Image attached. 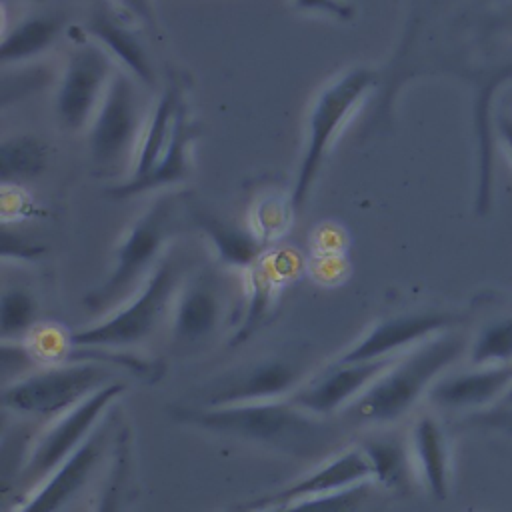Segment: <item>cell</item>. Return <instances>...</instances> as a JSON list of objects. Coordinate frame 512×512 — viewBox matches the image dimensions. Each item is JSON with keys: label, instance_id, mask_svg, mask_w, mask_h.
I'll use <instances>...</instances> for the list:
<instances>
[{"label": "cell", "instance_id": "obj_7", "mask_svg": "<svg viewBox=\"0 0 512 512\" xmlns=\"http://www.w3.org/2000/svg\"><path fill=\"white\" fill-rule=\"evenodd\" d=\"M112 366L78 360L50 364L2 386V406L22 416L58 418L116 378Z\"/></svg>", "mask_w": 512, "mask_h": 512}, {"label": "cell", "instance_id": "obj_19", "mask_svg": "<svg viewBox=\"0 0 512 512\" xmlns=\"http://www.w3.org/2000/svg\"><path fill=\"white\" fill-rule=\"evenodd\" d=\"M408 448L420 484L436 500H446L452 484V452L442 422L422 414L410 428Z\"/></svg>", "mask_w": 512, "mask_h": 512}, {"label": "cell", "instance_id": "obj_31", "mask_svg": "<svg viewBox=\"0 0 512 512\" xmlns=\"http://www.w3.org/2000/svg\"><path fill=\"white\" fill-rule=\"evenodd\" d=\"M46 252V248L34 240H30L28 236L10 230L8 224L2 226V258L4 260H38L42 254Z\"/></svg>", "mask_w": 512, "mask_h": 512}, {"label": "cell", "instance_id": "obj_29", "mask_svg": "<svg viewBox=\"0 0 512 512\" xmlns=\"http://www.w3.org/2000/svg\"><path fill=\"white\" fill-rule=\"evenodd\" d=\"M370 484L364 482L358 486H352L348 490L322 496V498H308V500H294L278 506H268L260 510H238L234 508L232 512H358L364 500L370 494Z\"/></svg>", "mask_w": 512, "mask_h": 512}, {"label": "cell", "instance_id": "obj_17", "mask_svg": "<svg viewBox=\"0 0 512 512\" xmlns=\"http://www.w3.org/2000/svg\"><path fill=\"white\" fill-rule=\"evenodd\" d=\"M298 272V258L290 252H276L246 270V304L230 338L232 346L246 342L272 314L282 286Z\"/></svg>", "mask_w": 512, "mask_h": 512}, {"label": "cell", "instance_id": "obj_13", "mask_svg": "<svg viewBox=\"0 0 512 512\" xmlns=\"http://www.w3.org/2000/svg\"><path fill=\"white\" fill-rule=\"evenodd\" d=\"M364 482H372L370 464L360 446H350L340 452H334L322 464L308 470L304 476L286 484L284 488L240 504L238 510H260L294 500L322 498Z\"/></svg>", "mask_w": 512, "mask_h": 512}, {"label": "cell", "instance_id": "obj_28", "mask_svg": "<svg viewBox=\"0 0 512 512\" xmlns=\"http://www.w3.org/2000/svg\"><path fill=\"white\" fill-rule=\"evenodd\" d=\"M38 304L36 298L20 286L6 288L0 304V334L2 340H18L30 336L36 328Z\"/></svg>", "mask_w": 512, "mask_h": 512}, {"label": "cell", "instance_id": "obj_6", "mask_svg": "<svg viewBox=\"0 0 512 512\" xmlns=\"http://www.w3.org/2000/svg\"><path fill=\"white\" fill-rule=\"evenodd\" d=\"M374 84L376 74L370 68L354 66L332 80L316 96L308 114L306 146L290 192L294 210H300L306 204L334 138L366 98V94L374 88Z\"/></svg>", "mask_w": 512, "mask_h": 512}, {"label": "cell", "instance_id": "obj_21", "mask_svg": "<svg viewBox=\"0 0 512 512\" xmlns=\"http://www.w3.org/2000/svg\"><path fill=\"white\" fill-rule=\"evenodd\" d=\"M188 212L194 224L206 234V238H210L222 264L248 270L262 258L266 246L250 230H242L228 220H222L216 214L192 204H188Z\"/></svg>", "mask_w": 512, "mask_h": 512}, {"label": "cell", "instance_id": "obj_27", "mask_svg": "<svg viewBox=\"0 0 512 512\" xmlns=\"http://www.w3.org/2000/svg\"><path fill=\"white\" fill-rule=\"evenodd\" d=\"M468 362L474 366L512 364V316L486 322L468 344Z\"/></svg>", "mask_w": 512, "mask_h": 512}, {"label": "cell", "instance_id": "obj_9", "mask_svg": "<svg viewBox=\"0 0 512 512\" xmlns=\"http://www.w3.org/2000/svg\"><path fill=\"white\" fill-rule=\"evenodd\" d=\"M114 72L112 56L96 40L72 50L56 92L58 120L66 130L90 128Z\"/></svg>", "mask_w": 512, "mask_h": 512}, {"label": "cell", "instance_id": "obj_14", "mask_svg": "<svg viewBox=\"0 0 512 512\" xmlns=\"http://www.w3.org/2000/svg\"><path fill=\"white\" fill-rule=\"evenodd\" d=\"M302 374L304 368L290 360H262L210 384L198 404L228 406L290 398L292 392L302 386Z\"/></svg>", "mask_w": 512, "mask_h": 512}, {"label": "cell", "instance_id": "obj_2", "mask_svg": "<svg viewBox=\"0 0 512 512\" xmlns=\"http://www.w3.org/2000/svg\"><path fill=\"white\" fill-rule=\"evenodd\" d=\"M466 350L464 336L454 332V328L420 342L390 364L346 408L348 418L354 424H390L400 420Z\"/></svg>", "mask_w": 512, "mask_h": 512}, {"label": "cell", "instance_id": "obj_35", "mask_svg": "<svg viewBox=\"0 0 512 512\" xmlns=\"http://www.w3.org/2000/svg\"><path fill=\"white\" fill-rule=\"evenodd\" d=\"M498 132H500L502 140L506 142L508 152L512 154V116H508V114L498 116Z\"/></svg>", "mask_w": 512, "mask_h": 512}, {"label": "cell", "instance_id": "obj_11", "mask_svg": "<svg viewBox=\"0 0 512 512\" xmlns=\"http://www.w3.org/2000/svg\"><path fill=\"white\" fill-rule=\"evenodd\" d=\"M458 316L448 310H418L388 316L372 324L352 346H348L336 360L360 362L400 356L420 342L452 330Z\"/></svg>", "mask_w": 512, "mask_h": 512}, {"label": "cell", "instance_id": "obj_8", "mask_svg": "<svg viewBox=\"0 0 512 512\" xmlns=\"http://www.w3.org/2000/svg\"><path fill=\"white\" fill-rule=\"evenodd\" d=\"M138 84L126 70H116L88 128L92 160L108 174L138 148L146 124Z\"/></svg>", "mask_w": 512, "mask_h": 512}, {"label": "cell", "instance_id": "obj_22", "mask_svg": "<svg viewBox=\"0 0 512 512\" xmlns=\"http://www.w3.org/2000/svg\"><path fill=\"white\" fill-rule=\"evenodd\" d=\"M182 102H184V98H182L180 84L170 82L162 90L158 102L154 104V108L144 124L138 148L134 152L130 176L124 180H140L154 168V164L158 162V158L162 156V152L170 140L172 126H174V120H176V114H178V108Z\"/></svg>", "mask_w": 512, "mask_h": 512}, {"label": "cell", "instance_id": "obj_3", "mask_svg": "<svg viewBox=\"0 0 512 512\" xmlns=\"http://www.w3.org/2000/svg\"><path fill=\"white\" fill-rule=\"evenodd\" d=\"M176 212V196H158L144 214L126 230L116 246L114 266L100 286L84 296V308L92 314H108L124 304L160 264L158 256L166 244Z\"/></svg>", "mask_w": 512, "mask_h": 512}, {"label": "cell", "instance_id": "obj_34", "mask_svg": "<svg viewBox=\"0 0 512 512\" xmlns=\"http://www.w3.org/2000/svg\"><path fill=\"white\" fill-rule=\"evenodd\" d=\"M126 14H130L134 20L142 22L144 26L154 28L156 16L152 8V0H114Z\"/></svg>", "mask_w": 512, "mask_h": 512}, {"label": "cell", "instance_id": "obj_15", "mask_svg": "<svg viewBox=\"0 0 512 512\" xmlns=\"http://www.w3.org/2000/svg\"><path fill=\"white\" fill-rule=\"evenodd\" d=\"M512 386V364L474 366L442 374L428 390L432 406L450 412H480L502 402Z\"/></svg>", "mask_w": 512, "mask_h": 512}, {"label": "cell", "instance_id": "obj_18", "mask_svg": "<svg viewBox=\"0 0 512 512\" xmlns=\"http://www.w3.org/2000/svg\"><path fill=\"white\" fill-rule=\"evenodd\" d=\"M198 134H200V128L190 118L186 102H182L172 126L170 140L162 156L154 164V168L140 180H122L118 184L108 186L106 194L110 198H132L142 192L158 190L184 180L190 172V152Z\"/></svg>", "mask_w": 512, "mask_h": 512}, {"label": "cell", "instance_id": "obj_12", "mask_svg": "<svg viewBox=\"0 0 512 512\" xmlns=\"http://www.w3.org/2000/svg\"><path fill=\"white\" fill-rule=\"evenodd\" d=\"M400 356L360 362L334 360L318 376L294 390L290 400L314 416L328 418L336 410L348 408L358 396H362L366 388Z\"/></svg>", "mask_w": 512, "mask_h": 512}, {"label": "cell", "instance_id": "obj_5", "mask_svg": "<svg viewBox=\"0 0 512 512\" xmlns=\"http://www.w3.org/2000/svg\"><path fill=\"white\" fill-rule=\"evenodd\" d=\"M126 388L128 386L122 380L110 382L72 410L52 418L50 426L28 442L22 466L10 486L14 492V504L26 498L54 468H58L80 448V444L90 436V432L104 418L110 406H114V402L126 392Z\"/></svg>", "mask_w": 512, "mask_h": 512}, {"label": "cell", "instance_id": "obj_33", "mask_svg": "<svg viewBox=\"0 0 512 512\" xmlns=\"http://www.w3.org/2000/svg\"><path fill=\"white\" fill-rule=\"evenodd\" d=\"M294 6L300 10L322 12L332 18H338V20L354 18V6L346 0H294Z\"/></svg>", "mask_w": 512, "mask_h": 512}, {"label": "cell", "instance_id": "obj_32", "mask_svg": "<svg viewBox=\"0 0 512 512\" xmlns=\"http://www.w3.org/2000/svg\"><path fill=\"white\" fill-rule=\"evenodd\" d=\"M466 424L484 428V430H496L506 436H512V406L496 404L492 408L466 414Z\"/></svg>", "mask_w": 512, "mask_h": 512}, {"label": "cell", "instance_id": "obj_26", "mask_svg": "<svg viewBox=\"0 0 512 512\" xmlns=\"http://www.w3.org/2000/svg\"><path fill=\"white\" fill-rule=\"evenodd\" d=\"M46 166V146L34 136H14L0 146L2 184L38 176Z\"/></svg>", "mask_w": 512, "mask_h": 512}, {"label": "cell", "instance_id": "obj_20", "mask_svg": "<svg viewBox=\"0 0 512 512\" xmlns=\"http://www.w3.org/2000/svg\"><path fill=\"white\" fill-rule=\"evenodd\" d=\"M88 34L114 56L122 70L132 74L140 84L154 86L156 74L138 36L106 6H98L88 22Z\"/></svg>", "mask_w": 512, "mask_h": 512}, {"label": "cell", "instance_id": "obj_24", "mask_svg": "<svg viewBox=\"0 0 512 512\" xmlns=\"http://www.w3.org/2000/svg\"><path fill=\"white\" fill-rule=\"evenodd\" d=\"M370 464L372 482L392 492H406L416 480L408 440L394 436H372L358 444Z\"/></svg>", "mask_w": 512, "mask_h": 512}, {"label": "cell", "instance_id": "obj_1", "mask_svg": "<svg viewBox=\"0 0 512 512\" xmlns=\"http://www.w3.org/2000/svg\"><path fill=\"white\" fill-rule=\"evenodd\" d=\"M168 414L182 426L254 442L298 458L322 456L338 442V430L328 418L306 412L290 398L228 406L174 404Z\"/></svg>", "mask_w": 512, "mask_h": 512}, {"label": "cell", "instance_id": "obj_23", "mask_svg": "<svg viewBox=\"0 0 512 512\" xmlns=\"http://www.w3.org/2000/svg\"><path fill=\"white\" fill-rule=\"evenodd\" d=\"M134 498V450L128 424H120L104 480L90 512H128Z\"/></svg>", "mask_w": 512, "mask_h": 512}, {"label": "cell", "instance_id": "obj_4", "mask_svg": "<svg viewBox=\"0 0 512 512\" xmlns=\"http://www.w3.org/2000/svg\"><path fill=\"white\" fill-rule=\"evenodd\" d=\"M180 290V264L164 258L146 282L118 308L104 314L100 322L70 332L76 346L126 350L144 342L166 318Z\"/></svg>", "mask_w": 512, "mask_h": 512}, {"label": "cell", "instance_id": "obj_30", "mask_svg": "<svg viewBox=\"0 0 512 512\" xmlns=\"http://www.w3.org/2000/svg\"><path fill=\"white\" fill-rule=\"evenodd\" d=\"M294 206L290 196H266L256 204L250 218V232L266 246L290 226V214Z\"/></svg>", "mask_w": 512, "mask_h": 512}, {"label": "cell", "instance_id": "obj_25", "mask_svg": "<svg viewBox=\"0 0 512 512\" xmlns=\"http://www.w3.org/2000/svg\"><path fill=\"white\" fill-rule=\"evenodd\" d=\"M62 30L64 20L58 14L26 16L10 32H4L0 42L2 64H14L38 56L56 42Z\"/></svg>", "mask_w": 512, "mask_h": 512}, {"label": "cell", "instance_id": "obj_36", "mask_svg": "<svg viewBox=\"0 0 512 512\" xmlns=\"http://www.w3.org/2000/svg\"><path fill=\"white\" fill-rule=\"evenodd\" d=\"M500 404H506V406H512V386L508 388V392H506V396L502 398V402Z\"/></svg>", "mask_w": 512, "mask_h": 512}, {"label": "cell", "instance_id": "obj_10", "mask_svg": "<svg viewBox=\"0 0 512 512\" xmlns=\"http://www.w3.org/2000/svg\"><path fill=\"white\" fill-rule=\"evenodd\" d=\"M118 428L114 410H108L80 448L54 468L26 498L14 504L12 512H58L66 506L86 486L106 452L112 450Z\"/></svg>", "mask_w": 512, "mask_h": 512}, {"label": "cell", "instance_id": "obj_16", "mask_svg": "<svg viewBox=\"0 0 512 512\" xmlns=\"http://www.w3.org/2000/svg\"><path fill=\"white\" fill-rule=\"evenodd\" d=\"M222 294L212 276L200 274L180 286L172 304V344L178 350H192L208 342L222 322Z\"/></svg>", "mask_w": 512, "mask_h": 512}]
</instances>
